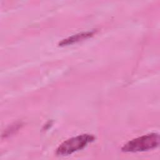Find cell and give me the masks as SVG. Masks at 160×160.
I'll return each instance as SVG.
<instances>
[{"label": "cell", "instance_id": "cell-1", "mask_svg": "<svg viewBox=\"0 0 160 160\" xmlns=\"http://www.w3.org/2000/svg\"><path fill=\"white\" fill-rule=\"evenodd\" d=\"M159 144V135L153 132L130 140L122 147L121 150L126 152H142L153 149Z\"/></svg>", "mask_w": 160, "mask_h": 160}, {"label": "cell", "instance_id": "cell-2", "mask_svg": "<svg viewBox=\"0 0 160 160\" xmlns=\"http://www.w3.org/2000/svg\"><path fill=\"white\" fill-rule=\"evenodd\" d=\"M94 139V136L89 134H83L71 138L58 146L56 153L58 156H68L84 149Z\"/></svg>", "mask_w": 160, "mask_h": 160}, {"label": "cell", "instance_id": "cell-3", "mask_svg": "<svg viewBox=\"0 0 160 160\" xmlns=\"http://www.w3.org/2000/svg\"><path fill=\"white\" fill-rule=\"evenodd\" d=\"M94 34V31H87L84 32H81L77 34L72 35L65 39H63L61 42H59V46H66L68 44H71L74 42H77L84 39H87L92 36Z\"/></svg>", "mask_w": 160, "mask_h": 160}]
</instances>
